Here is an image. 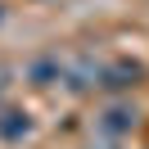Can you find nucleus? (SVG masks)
Returning a JSON list of instances; mask_svg holds the SVG:
<instances>
[{
    "instance_id": "1",
    "label": "nucleus",
    "mask_w": 149,
    "mask_h": 149,
    "mask_svg": "<svg viewBox=\"0 0 149 149\" xmlns=\"http://www.w3.org/2000/svg\"><path fill=\"white\" fill-rule=\"evenodd\" d=\"M140 77H145V63H136V59H118V63H109L100 72V86H109V91H127V86H136Z\"/></svg>"
},
{
    "instance_id": "2",
    "label": "nucleus",
    "mask_w": 149,
    "mask_h": 149,
    "mask_svg": "<svg viewBox=\"0 0 149 149\" xmlns=\"http://www.w3.org/2000/svg\"><path fill=\"white\" fill-rule=\"evenodd\" d=\"M27 131H32L27 109H0V140H23Z\"/></svg>"
},
{
    "instance_id": "3",
    "label": "nucleus",
    "mask_w": 149,
    "mask_h": 149,
    "mask_svg": "<svg viewBox=\"0 0 149 149\" xmlns=\"http://www.w3.org/2000/svg\"><path fill=\"white\" fill-rule=\"evenodd\" d=\"M104 127L118 131V136H127V131H136V127H140V113H136V109H127V104H113V109L104 113Z\"/></svg>"
}]
</instances>
